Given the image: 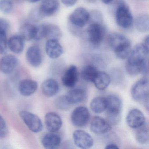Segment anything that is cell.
<instances>
[{"mask_svg":"<svg viewBox=\"0 0 149 149\" xmlns=\"http://www.w3.org/2000/svg\"><path fill=\"white\" fill-rule=\"evenodd\" d=\"M65 97L70 104L81 102L86 97V92L82 89L77 88L69 91Z\"/></svg>","mask_w":149,"mask_h":149,"instance_id":"cell-22","label":"cell"},{"mask_svg":"<svg viewBox=\"0 0 149 149\" xmlns=\"http://www.w3.org/2000/svg\"><path fill=\"white\" fill-rule=\"evenodd\" d=\"M62 36V32L56 25L44 24L37 27V33L35 40H39L43 38L59 40Z\"/></svg>","mask_w":149,"mask_h":149,"instance_id":"cell-6","label":"cell"},{"mask_svg":"<svg viewBox=\"0 0 149 149\" xmlns=\"http://www.w3.org/2000/svg\"><path fill=\"white\" fill-rule=\"evenodd\" d=\"M90 15L83 8H78L70 15V21L73 25L78 27H84L89 20Z\"/></svg>","mask_w":149,"mask_h":149,"instance_id":"cell-11","label":"cell"},{"mask_svg":"<svg viewBox=\"0 0 149 149\" xmlns=\"http://www.w3.org/2000/svg\"><path fill=\"white\" fill-rule=\"evenodd\" d=\"M90 128L94 133L103 134L109 132L111 130V125L107 120L99 116H95L91 123Z\"/></svg>","mask_w":149,"mask_h":149,"instance_id":"cell-14","label":"cell"},{"mask_svg":"<svg viewBox=\"0 0 149 149\" xmlns=\"http://www.w3.org/2000/svg\"><path fill=\"white\" fill-rule=\"evenodd\" d=\"M17 58L13 55H7L0 60V71L5 74L13 72L18 64Z\"/></svg>","mask_w":149,"mask_h":149,"instance_id":"cell-16","label":"cell"},{"mask_svg":"<svg viewBox=\"0 0 149 149\" xmlns=\"http://www.w3.org/2000/svg\"><path fill=\"white\" fill-rule=\"evenodd\" d=\"M88 1H92V2H93V1H95L96 0H88Z\"/></svg>","mask_w":149,"mask_h":149,"instance_id":"cell-41","label":"cell"},{"mask_svg":"<svg viewBox=\"0 0 149 149\" xmlns=\"http://www.w3.org/2000/svg\"><path fill=\"white\" fill-rule=\"evenodd\" d=\"M149 17L148 15H139L135 20V26L138 31L142 33L147 32L149 28Z\"/></svg>","mask_w":149,"mask_h":149,"instance_id":"cell-28","label":"cell"},{"mask_svg":"<svg viewBox=\"0 0 149 149\" xmlns=\"http://www.w3.org/2000/svg\"><path fill=\"white\" fill-rule=\"evenodd\" d=\"M8 46L12 52L20 54L24 49V40L20 36H13L8 40Z\"/></svg>","mask_w":149,"mask_h":149,"instance_id":"cell-26","label":"cell"},{"mask_svg":"<svg viewBox=\"0 0 149 149\" xmlns=\"http://www.w3.org/2000/svg\"><path fill=\"white\" fill-rule=\"evenodd\" d=\"M55 103L57 108L63 111L68 110L71 106V104L67 101L65 95L61 96L56 98Z\"/></svg>","mask_w":149,"mask_h":149,"instance_id":"cell-32","label":"cell"},{"mask_svg":"<svg viewBox=\"0 0 149 149\" xmlns=\"http://www.w3.org/2000/svg\"><path fill=\"white\" fill-rule=\"evenodd\" d=\"M7 132V126L3 118L0 115V136H4Z\"/></svg>","mask_w":149,"mask_h":149,"instance_id":"cell-34","label":"cell"},{"mask_svg":"<svg viewBox=\"0 0 149 149\" xmlns=\"http://www.w3.org/2000/svg\"><path fill=\"white\" fill-rule=\"evenodd\" d=\"M87 33L90 42L94 46L100 45L103 39L104 29L103 26L97 22L91 24L87 29Z\"/></svg>","mask_w":149,"mask_h":149,"instance_id":"cell-9","label":"cell"},{"mask_svg":"<svg viewBox=\"0 0 149 149\" xmlns=\"http://www.w3.org/2000/svg\"><path fill=\"white\" fill-rule=\"evenodd\" d=\"M109 75L104 71H97L93 82L97 88L99 90H105L110 83Z\"/></svg>","mask_w":149,"mask_h":149,"instance_id":"cell-24","label":"cell"},{"mask_svg":"<svg viewBox=\"0 0 149 149\" xmlns=\"http://www.w3.org/2000/svg\"><path fill=\"white\" fill-rule=\"evenodd\" d=\"M107 99L106 97L98 96L92 99L90 107L93 112L97 114L102 113L107 108Z\"/></svg>","mask_w":149,"mask_h":149,"instance_id":"cell-27","label":"cell"},{"mask_svg":"<svg viewBox=\"0 0 149 149\" xmlns=\"http://www.w3.org/2000/svg\"><path fill=\"white\" fill-rule=\"evenodd\" d=\"M38 84L36 81L26 79L22 80L19 84V90L22 95L29 97L32 95L37 90Z\"/></svg>","mask_w":149,"mask_h":149,"instance_id":"cell-20","label":"cell"},{"mask_svg":"<svg viewBox=\"0 0 149 149\" xmlns=\"http://www.w3.org/2000/svg\"><path fill=\"white\" fill-rule=\"evenodd\" d=\"M90 113L88 109L84 106L77 107L73 110L71 115V121L74 126L84 127L89 121Z\"/></svg>","mask_w":149,"mask_h":149,"instance_id":"cell-8","label":"cell"},{"mask_svg":"<svg viewBox=\"0 0 149 149\" xmlns=\"http://www.w3.org/2000/svg\"><path fill=\"white\" fill-rule=\"evenodd\" d=\"M105 149H119V147L116 144L111 143L107 145L105 147Z\"/></svg>","mask_w":149,"mask_h":149,"instance_id":"cell-37","label":"cell"},{"mask_svg":"<svg viewBox=\"0 0 149 149\" xmlns=\"http://www.w3.org/2000/svg\"><path fill=\"white\" fill-rule=\"evenodd\" d=\"M45 48L47 54L51 59H57L63 54L62 47L56 40H48Z\"/></svg>","mask_w":149,"mask_h":149,"instance_id":"cell-19","label":"cell"},{"mask_svg":"<svg viewBox=\"0 0 149 149\" xmlns=\"http://www.w3.org/2000/svg\"><path fill=\"white\" fill-rule=\"evenodd\" d=\"M78 80V71L75 65L70 66L63 74L62 81L65 87L72 88L76 85Z\"/></svg>","mask_w":149,"mask_h":149,"instance_id":"cell-13","label":"cell"},{"mask_svg":"<svg viewBox=\"0 0 149 149\" xmlns=\"http://www.w3.org/2000/svg\"><path fill=\"white\" fill-rule=\"evenodd\" d=\"M7 31L0 29V54L5 55L7 52Z\"/></svg>","mask_w":149,"mask_h":149,"instance_id":"cell-31","label":"cell"},{"mask_svg":"<svg viewBox=\"0 0 149 149\" xmlns=\"http://www.w3.org/2000/svg\"><path fill=\"white\" fill-rule=\"evenodd\" d=\"M108 42L119 59L128 58L131 51V43L125 36L118 33H112L108 37Z\"/></svg>","mask_w":149,"mask_h":149,"instance_id":"cell-2","label":"cell"},{"mask_svg":"<svg viewBox=\"0 0 149 149\" xmlns=\"http://www.w3.org/2000/svg\"><path fill=\"white\" fill-rule=\"evenodd\" d=\"M149 91V80L147 77H143L132 85L131 95L132 98L137 102H146L148 100Z\"/></svg>","mask_w":149,"mask_h":149,"instance_id":"cell-5","label":"cell"},{"mask_svg":"<svg viewBox=\"0 0 149 149\" xmlns=\"http://www.w3.org/2000/svg\"><path fill=\"white\" fill-rule=\"evenodd\" d=\"M37 30V27L29 23H25L20 29V36L24 40H31L35 38Z\"/></svg>","mask_w":149,"mask_h":149,"instance_id":"cell-25","label":"cell"},{"mask_svg":"<svg viewBox=\"0 0 149 149\" xmlns=\"http://www.w3.org/2000/svg\"><path fill=\"white\" fill-rule=\"evenodd\" d=\"M42 143L43 147L46 149H55L60 146L61 138L54 132L47 133L42 138Z\"/></svg>","mask_w":149,"mask_h":149,"instance_id":"cell-23","label":"cell"},{"mask_svg":"<svg viewBox=\"0 0 149 149\" xmlns=\"http://www.w3.org/2000/svg\"><path fill=\"white\" fill-rule=\"evenodd\" d=\"M19 116L31 131L37 133L42 130V122L40 118L35 114L26 111H22L20 112Z\"/></svg>","mask_w":149,"mask_h":149,"instance_id":"cell-7","label":"cell"},{"mask_svg":"<svg viewBox=\"0 0 149 149\" xmlns=\"http://www.w3.org/2000/svg\"><path fill=\"white\" fill-rule=\"evenodd\" d=\"M27 1L31 3H36V2H39L41 0H26Z\"/></svg>","mask_w":149,"mask_h":149,"instance_id":"cell-40","label":"cell"},{"mask_svg":"<svg viewBox=\"0 0 149 149\" xmlns=\"http://www.w3.org/2000/svg\"><path fill=\"white\" fill-rule=\"evenodd\" d=\"M63 4L68 7L74 6L77 1V0H61Z\"/></svg>","mask_w":149,"mask_h":149,"instance_id":"cell-36","label":"cell"},{"mask_svg":"<svg viewBox=\"0 0 149 149\" xmlns=\"http://www.w3.org/2000/svg\"><path fill=\"white\" fill-rule=\"evenodd\" d=\"M9 28V25L8 22L6 20L0 18V29L7 31Z\"/></svg>","mask_w":149,"mask_h":149,"instance_id":"cell-35","label":"cell"},{"mask_svg":"<svg viewBox=\"0 0 149 149\" xmlns=\"http://www.w3.org/2000/svg\"><path fill=\"white\" fill-rule=\"evenodd\" d=\"M149 36H147L145 38L144 40V42L143 43L145 46L148 47H149Z\"/></svg>","mask_w":149,"mask_h":149,"instance_id":"cell-38","label":"cell"},{"mask_svg":"<svg viewBox=\"0 0 149 149\" xmlns=\"http://www.w3.org/2000/svg\"><path fill=\"white\" fill-rule=\"evenodd\" d=\"M42 91L45 96L52 97L55 95L59 90V86L54 79L50 78L45 80L41 86Z\"/></svg>","mask_w":149,"mask_h":149,"instance_id":"cell-21","label":"cell"},{"mask_svg":"<svg viewBox=\"0 0 149 149\" xmlns=\"http://www.w3.org/2000/svg\"><path fill=\"white\" fill-rule=\"evenodd\" d=\"M13 8V3L12 0H1L0 10L4 13H11Z\"/></svg>","mask_w":149,"mask_h":149,"instance_id":"cell-33","label":"cell"},{"mask_svg":"<svg viewBox=\"0 0 149 149\" xmlns=\"http://www.w3.org/2000/svg\"><path fill=\"white\" fill-rule=\"evenodd\" d=\"M73 137L75 145L81 149H89L93 146V138L88 133L82 130L75 131L73 133Z\"/></svg>","mask_w":149,"mask_h":149,"instance_id":"cell-10","label":"cell"},{"mask_svg":"<svg viewBox=\"0 0 149 149\" xmlns=\"http://www.w3.org/2000/svg\"><path fill=\"white\" fill-rule=\"evenodd\" d=\"M26 57L29 63L34 67L40 66L42 62L41 51L37 46H32L28 49Z\"/></svg>","mask_w":149,"mask_h":149,"instance_id":"cell-18","label":"cell"},{"mask_svg":"<svg viewBox=\"0 0 149 149\" xmlns=\"http://www.w3.org/2000/svg\"><path fill=\"white\" fill-rule=\"evenodd\" d=\"M137 131L136 135V141L141 144H145L148 143L149 140V127L144 124Z\"/></svg>","mask_w":149,"mask_h":149,"instance_id":"cell-30","label":"cell"},{"mask_svg":"<svg viewBox=\"0 0 149 149\" xmlns=\"http://www.w3.org/2000/svg\"><path fill=\"white\" fill-rule=\"evenodd\" d=\"M106 98L107 103L106 109L107 120L110 124H117L121 118L122 101L119 97L115 95H109Z\"/></svg>","mask_w":149,"mask_h":149,"instance_id":"cell-3","label":"cell"},{"mask_svg":"<svg viewBox=\"0 0 149 149\" xmlns=\"http://www.w3.org/2000/svg\"><path fill=\"white\" fill-rule=\"evenodd\" d=\"M126 120L129 127L136 129L143 125L145 122V118L143 114L140 110L133 109L128 112Z\"/></svg>","mask_w":149,"mask_h":149,"instance_id":"cell-12","label":"cell"},{"mask_svg":"<svg viewBox=\"0 0 149 149\" xmlns=\"http://www.w3.org/2000/svg\"><path fill=\"white\" fill-rule=\"evenodd\" d=\"M97 71L95 67L94 66L87 65L82 69L81 77L85 81L93 82Z\"/></svg>","mask_w":149,"mask_h":149,"instance_id":"cell-29","label":"cell"},{"mask_svg":"<svg viewBox=\"0 0 149 149\" xmlns=\"http://www.w3.org/2000/svg\"><path fill=\"white\" fill-rule=\"evenodd\" d=\"M59 8L58 0H43L39 10L42 17L50 16L56 13Z\"/></svg>","mask_w":149,"mask_h":149,"instance_id":"cell-17","label":"cell"},{"mask_svg":"<svg viewBox=\"0 0 149 149\" xmlns=\"http://www.w3.org/2000/svg\"><path fill=\"white\" fill-rule=\"evenodd\" d=\"M45 122L47 129L51 132L58 131L62 125V120L61 116L54 112L47 113L45 116Z\"/></svg>","mask_w":149,"mask_h":149,"instance_id":"cell-15","label":"cell"},{"mask_svg":"<svg viewBox=\"0 0 149 149\" xmlns=\"http://www.w3.org/2000/svg\"><path fill=\"white\" fill-rule=\"evenodd\" d=\"M149 47L143 43L136 45L132 49L125 65L128 74L136 76L141 73L143 64L148 60Z\"/></svg>","mask_w":149,"mask_h":149,"instance_id":"cell-1","label":"cell"},{"mask_svg":"<svg viewBox=\"0 0 149 149\" xmlns=\"http://www.w3.org/2000/svg\"><path fill=\"white\" fill-rule=\"evenodd\" d=\"M119 5L116 12V20L119 26L124 29L130 28L133 23V19L128 7L123 1Z\"/></svg>","mask_w":149,"mask_h":149,"instance_id":"cell-4","label":"cell"},{"mask_svg":"<svg viewBox=\"0 0 149 149\" xmlns=\"http://www.w3.org/2000/svg\"><path fill=\"white\" fill-rule=\"evenodd\" d=\"M113 0H102L103 3L105 4H109L113 1Z\"/></svg>","mask_w":149,"mask_h":149,"instance_id":"cell-39","label":"cell"}]
</instances>
